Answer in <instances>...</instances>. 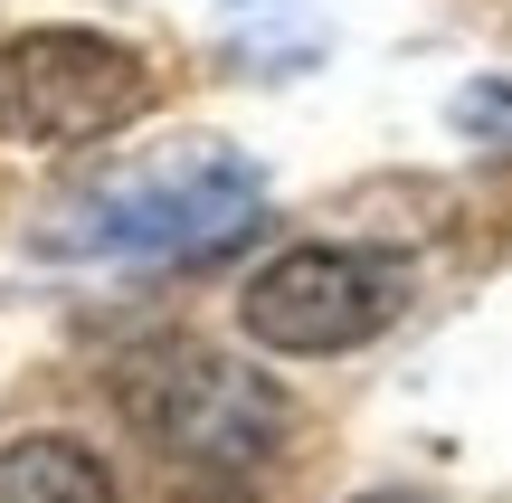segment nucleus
I'll return each mask as SVG.
<instances>
[{"mask_svg":"<svg viewBox=\"0 0 512 503\" xmlns=\"http://www.w3.org/2000/svg\"><path fill=\"white\" fill-rule=\"evenodd\" d=\"M408 304V266L399 257H370V247H285L247 276L238 323L256 352L275 361H332V352H361L399 323Z\"/></svg>","mask_w":512,"mask_h":503,"instance_id":"nucleus-3","label":"nucleus"},{"mask_svg":"<svg viewBox=\"0 0 512 503\" xmlns=\"http://www.w3.org/2000/svg\"><path fill=\"white\" fill-rule=\"evenodd\" d=\"M181 503H247V494H228V475H219V485H200V494H181Z\"/></svg>","mask_w":512,"mask_h":503,"instance_id":"nucleus-6","label":"nucleus"},{"mask_svg":"<svg viewBox=\"0 0 512 503\" xmlns=\"http://www.w3.org/2000/svg\"><path fill=\"white\" fill-rule=\"evenodd\" d=\"M361 503H427V494H361Z\"/></svg>","mask_w":512,"mask_h":503,"instance_id":"nucleus-7","label":"nucleus"},{"mask_svg":"<svg viewBox=\"0 0 512 503\" xmlns=\"http://www.w3.org/2000/svg\"><path fill=\"white\" fill-rule=\"evenodd\" d=\"M114 399H124V418L171 466L228 475V485L294 447V399L256 361L209 352V342H152V352H133L114 371Z\"/></svg>","mask_w":512,"mask_h":503,"instance_id":"nucleus-2","label":"nucleus"},{"mask_svg":"<svg viewBox=\"0 0 512 503\" xmlns=\"http://www.w3.org/2000/svg\"><path fill=\"white\" fill-rule=\"evenodd\" d=\"M0 503H124V494H114L95 447H76L57 428H29L0 447Z\"/></svg>","mask_w":512,"mask_h":503,"instance_id":"nucleus-5","label":"nucleus"},{"mask_svg":"<svg viewBox=\"0 0 512 503\" xmlns=\"http://www.w3.org/2000/svg\"><path fill=\"white\" fill-rule=\"evenodd\" d=\"M266 219V171L228 143H190V152H152L124 162L105 181H86L76 200H57V219L38 228L48 257H114V266H171V257H209V247L247 238Z\"/></svg>","mask_w":512,"mask_h":503,"instance_id":"nucleus-1","label":"nucleus"},{"mask_svg":"<svg viewBox=\"0 0 512 503\" xmlns=\"http://www.w3.org/2000/svg\"><path fill=\"white\" fill-rule=\"evenodd\" d=\"M152 105L143 48L105 29H19L0 38V124L19 143H105Z\"/></svg>","mask_w":512,"mask_h":503,"instance_id":"nucleus-4","label":"nucleus"}]
</instances>
